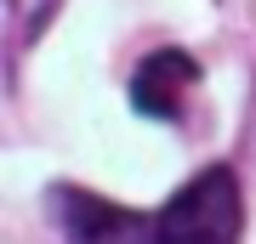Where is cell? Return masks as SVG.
Here are the masks:
<instances>
[{
  "mask_svg": "<svg viewBox=\"0 0 256 244\" xmlns=\"http://www.w3.org/2000/svg\"><path fill=\"white\" fill-rule=\"evenodd\" d=\"M194 85H200V63L188 51H171L165 45V51L142 57L137 74H131V108L148 114V119H171Z\"/></svg>",
  "mask_w": 256,
  "mask_h": 244,
  "instance_id": "cell-3",
  "label": "cell"
},
{
  "mask_svg": "<svg viewBox=\"0 0 256 244\" xmlns=\"http://www.w3.org/2000/svg\"><path fill=\"white\" fill-rule=\"evenodd\" d=\"M239 233H245V199L228 165L200 171L154 216V244H239Z\"/></svg>",
  "mask_w": 256,
  "mask_h": 244,
  "instance_id": "cell-1",
  "label": "cell"
},
{
  "mask_svg": "<svg viewBox=\"0 0 256 244\" xmlns=\"http://www.w3.org/2000/svg\"><path fill=\"white\" fill-rule=\"evenodd\" d=\"M52 210L68 244H154V222L86 188H52Z\"/></svg>",
  "mask_w": 256,
  "mask_h": 244,
  "instance_id": "cell-2",
  "label": "cell"
}]
</instances>
